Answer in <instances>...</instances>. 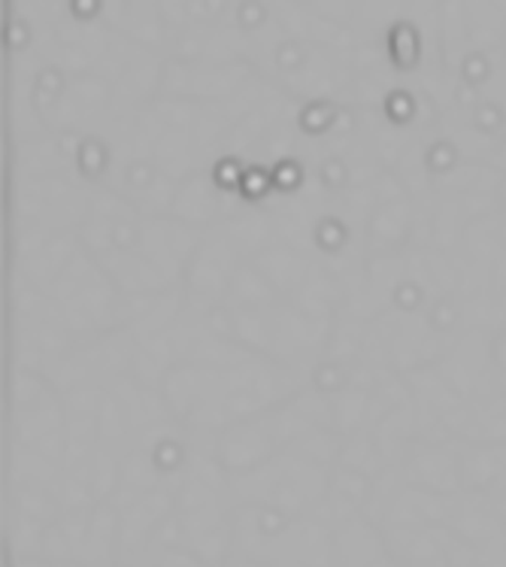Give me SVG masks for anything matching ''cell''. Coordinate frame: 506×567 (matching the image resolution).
Listing matches in <instances>:
<instances>
[]
</instances>
